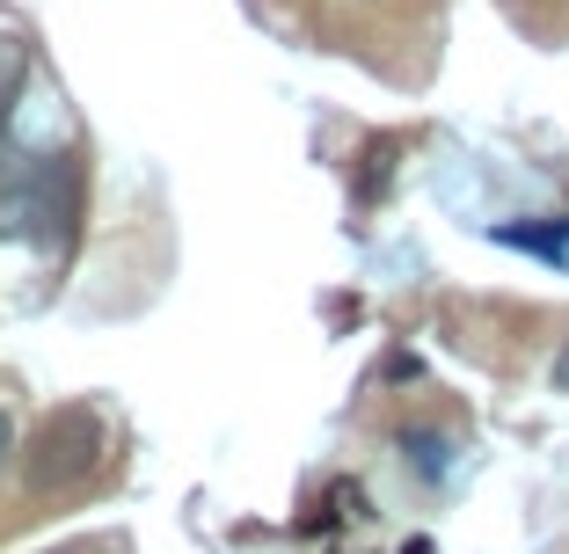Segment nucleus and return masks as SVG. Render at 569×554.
Masks as SVG:
<instances>
[{
    "label": "nucleus",
    "mask_w": 569,
    "mask_h": 554,
    "mask_svg": "<svg viewBox=\"0 0 569 554\" xmlns=\"http://www.w3.org/2000/svg\"><path fill=\"white\" fill-rule=\"evenodd\" d=\"M73 212H81V175L67 153H30L0 132V241L67 249Z\"/></svg>",
    "instance_id": "1"
},
{
    "label": "nucleus",
    "mask_w": 569,
    "mask_h": 554,
    "mask_svg": "<svg viewBox=\"0 0 569 554\" xmlns=\"http://www.w3.org/2000/svg\"><path fill=\"white\" fill-rule=\"evenodd\" d=\"M96 460H102V423L88 416V409H59V416L30 437L22 474H30L37 496H51V488H73L88 467H96Z\"/></svg>",
    "instance_id": "2"
},
{
    "label": "nucleus",
    "mask_w": 569,
    "mask_h": 554,
    "mask_svg": "<svg viewBox=\"0 0 569 554\" xmlns=\"http://www.w3.org/2000/svg\"><path fill=\"white\" fill-rule=\"evenodd\" d=\"M22 88H30V44H22V37H0V132L16 118Z\"/></svg>",
    "instance_id": "3"
},
{
    "label": "nucleus",
    "mask_w": 569,
    "mask_h": 554,
    "mask_svg": "<svg viewBox=\"0 0 569 554\" xmlns=\"http://www.w3.org/2000/svg\"><path fill=\"white\" fill-rule=\"evenodd\" d=\"M402 453H409V467H417L423 482H446V467H452V445H446V437L409 431V437H402Z\"/></svg>",
    "instance_id": "4"
},
{
    "label": "nucleus",
    "mask_w": 569,
    "mask_h": 554,
    "mask_svg": "<svg viewBox=\"0 0 569 554\" xmlns=\"http://www.w3.org/2000/svg\"><path fill=\"white\" fill-rule=\"evenodd\" d=\"M511 241H519V249L555 255V263H569V234H548V226H511Z\"/></svg>",
    "instance_id": "5"
},
{
    "label": "nucleus",
    "mask_w": 569,
    "mask_h": 554,
    "mask_svg": "<svg viewBox=\"0 0 569 554\" xmlns=\"http://www.w3.org/2000/svg\"><path fill=\"white\" fill-rule=\"evenodd\" d=\"M8 453H16V423H8V409H0V467H8Z\"/></svg>",
    "instance_id": "6"
},
{
    "label": "nucleus",
    "mask_w": 569,
    "mask_h": 554,
    "mask_svg": "<svg viewBox=\"0 0 569 554\" xmlns=\"http://www.w3.org/2000/svg\"><path fill=\"white\" fill-rule=\"evenodd\" d=\"M555 386L569 394V343H562V357H555Z\"/></svg>",
    "instance_id": "7"
},
{
    "label": "nucleus",
    "mask_w": 569,
    "mask_h": 554,
    "mask_svg": "<svg viewBox=\"0 0 569 554\" xmlns=\"http://www.w3.org/2000/svg\"><path fill=\"white\" fill-rule=\"evenodd\" d=\"M402 554H431V540H409V547H402Z\"/></svg>",
    "instance_id": "8"
}]
</instances>
